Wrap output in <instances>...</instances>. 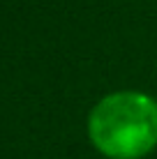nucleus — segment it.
<instances>
[{
    "label": "nucleus",
    "instance_id": "obj_1",
    "mask_svg": "<svg viewBox=\"0 0 157 159\" xmlns=\"http://www.w3.org/2000/svg\"><path fill=\"white\" fill-rule=\"evenodd\" d=\"M88 136L109 159H141L157 148V102L143 92H113L90 111Z\"/></svg>",
    "mask_w": 157,
    "mask_h": 159
}]
</instances>
